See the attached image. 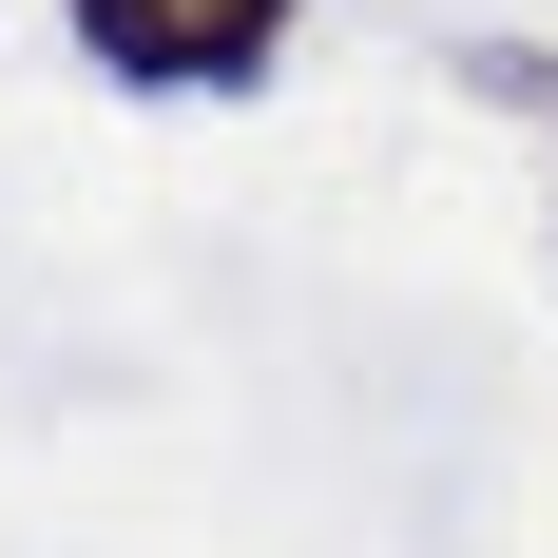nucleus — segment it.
Wrapping results in <instances>:
<instances>
[{"mask_svg": "<svg viewBox=\"0 0 558 558\" xmlns=\"http://www.w3.org/2000/svg\"><path fill=\"white\" fill-rule=\"evenodd\" d=\"M58 20H77L97 77H135V97H251L308 0H58Z\"/></svg>", "mask_w": 558, "mask_h": 558, "instance_id": "f257e3e1", "label": "nucleus"}, {"mask_svg": "<svg viewBox=\"0 0 558 558\" xmlns=\"http://www.w3.org/2000/svg\"><path fill=\"white\" fill-rule=\"evenodd\" d=\"M462 97H501V116L558 135V39H462Z\"/></svg>", "mask_w": 558, "mask_h": 558, "instance_id": "f03ea898", "label": "nucleus"}]
</instances>
